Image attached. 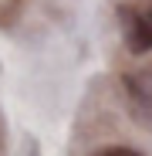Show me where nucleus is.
<instances>
[{"mask_svg": "<svg viewBox=\"0 0 152 156\" xmlns=\"http://www.w3.org/2000/svg\"><path fill=\"white\" fill-rule=\"evenodd\" d=\"M149 20H152V14H149Z\"/></svg>", "mask_w": 152, "mask_h": 156, "instance_id": "obj_3", "label": "nucleus"}, {"mask_svg": "<svg viewBox=\"0 0 152 156\" xmlns=\"http://www.w3.org/2000/svg\"><path fill=\"white\" fill-rule=\"evenodd\" d=\"M125 37H129V48L135 55L152 51V20L139 17V14H129V31H125Z\"/></svg>", "mask_w": 152, "mask_h": 156, "instance_id": "obj_1", "label": "nucleus"}, {"mask_svg": "<svg viewBox=\"0 0 152 156\" xmlns=\"http://www.w3.org/2000/svg\"><path fill=\"white\" fill-rule=\"evenodd\" d=\"M95 156H142V153L125 149V146H108V149H101V153H95Z\"/></svg>", "mask_w": 152, "mask_h": 156, "instance_id": "obj_2", "label": "nucleus"}]
</instances>
